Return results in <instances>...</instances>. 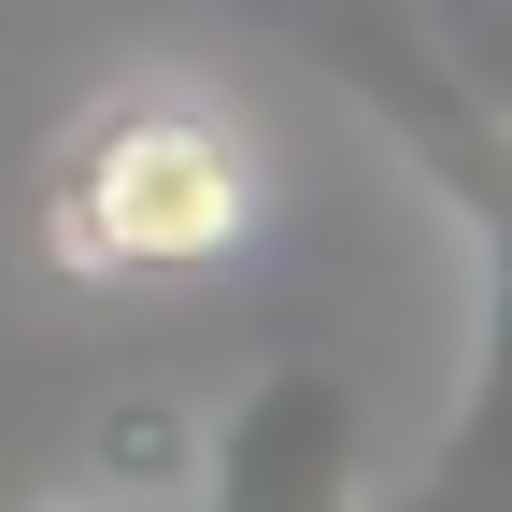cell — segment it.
Instances as JSON below:
<instances>
[{"label": "cell", "instance_id": "2", "mask_svg": "<svg viewBox=\"0 0 512 512\" xmlns=\"http://www.w3.org/2000/svg\"><path fill=\"white\" fill-rule=\"evenodd\" d=\"M370 100H399V128L441 157V185H456V214H470V242H484V356H470V384H456L441 470H427L399 512H512V143H498L441 72H399V86L370 72Z\"/></svg>", "mask_w": 512, "mask_h": 512}, {"label": "cell", "instance_id": "5", "mask_svg": "<svg viewBox=\"0 0 512 512\" xmlns=\"http://www.w3.org/2000/svg\"><path fill=\"white\" fill-rule=\"evenodd\" d=\"M29 512H100V498H86V484H72V498H29Z\"/></svg>", "mask_w": 512, "mask_h": 512}, {"label": "cell", "instance_id": "1", "mask_svg": "<svg viewBox=\"0 0 512 512\" xmlns=\"http://www.w3.org/2000/svg\"><path fill=\"white\" fill-rule=\"evenodd\" d=\"M271 228V157L200 72L100 86L43 157V256L72 285H200Z\"/></svg>", "mask_w": 512, "mask_h": 512}, {"label": "cell", "instance_id": "3", "mask_svg": "<svg viewBox=\"0 0 512 512\" xmlns=\"http://www.w3.org/2000/svg\"><path fill=\"white\" fill-rule=\"evenodd\" d=\"M200 512H384V484H370V399L342 370H313V356L256 370L214 413Z\"/></svg>", "mask_w": 512, "mask_h": 512}, {"label": "cell", "instance_id": "4", "mask_svg": "<svg viewBox=\"0 0 512 512\" xmlns=\"http://www.w3.org/2000/svg\"><path fill=\"white\" fill-rule=\"evenodd\" d=\"M200 456H214V413L171 399V384H114L86 413V498L100 512H200Z\"/></svg>", "mask_w": 512, "mask_h": 512}]
</instances>
